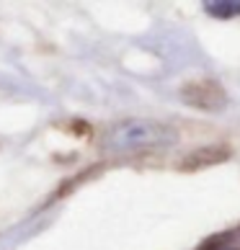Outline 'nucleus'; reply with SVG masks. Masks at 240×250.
<instances>
[{
  "instance_id": "nucleus-1",
  "label": "nucleus",
  "mask_w": 240,
  "mask_h": 250,
  "mask_svg": "<svg viewBox=\"0 0 240 250\" xmlns=\"http://www.w3.org/2000/svg\"><path fill=\"white\" fill-rule=\"evenodd\" d=\"M176 142V129L155 119H127L109 132V145L114 150H145Z\"/></svg>"
},
{
  "instance_id": "nucleus-3",
  "label": "nucleus",
  "mask_w": 240,
  "mask_h": 250,
  "mask_svg": "<svg viewBox=\"0 0 240 250\" xmlns=\"http://www.w3.org/2000/svg\"><path fill=\"white\" fill-rule=\"evenodd\" d=\"M204 8H207L212 16H217V18L240 16V0H235V3H227V0H215V3H207Z\"/></svg>"
},
{
  "instance_id": "nucleus-2",
  "label": "nucleus",
  "mask_w": 240,
  "mask_h": 250,
  "mask_svg": "<svg viewBox=\"0 0 240 250\" xmlns=\"http://www.w3.org/2000/svg\"><path fill=\"white\" fill-rule=\"evenodd\" d=\"M183 101L191 106L207 108V111H217L225 106L227 98H225V90L215 80H196V83L183 88Z\"/></svg>"
}]
</instances>
